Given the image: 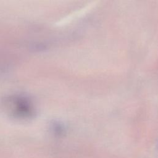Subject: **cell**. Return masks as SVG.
Listing matches in <instances>:
<instances>
[{
  "label": "cell",
  "instance_id": "1",
  "mask_svg": "<svg viewBox=\"0 0 158 158\" xmlns=\"http://www.w3.org/2000/svg\"><path fill=\"white\" fill-rule=\"evenodd\" d=\"M6 112L12 117L18 119H29L36 112L32 101L23 96L15 95L7 98L4 102Z\"/></svg>",
  "mask_w": 158,
  "mask_h": 158
}]
</instances>
